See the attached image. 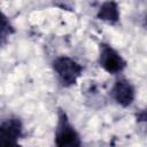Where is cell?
Masks as SVG:
<instances>
[{"label":"cell","mask_w":147,"mask_h":147,"mask_svg":"<svg viewBox=\"0 0 147 147\" xmlns=\"http://www.w3.org/2000/svg\"><path fill=\"white\" fill-rule=\"evenodd\" d=\"M53 69L60 83L65 87L76 84L77 79L80 77L83 71L82 65L68 56L57 57L53 62Z\"/></svg>","instance_id":"1"},{"label":"cell","mask_w":147,"mask_h":147,"mask_svg":"<svg viewBox=\"0 0 147 147\" xmlns=\"http://www.w3.org/2000/svg\"><path fill=\"white\" fill-rule=\"evenodd\" d=\"M55 144L60 147H76L80 145L79 136L63 110L59 111V121L55 130Z\"/></svg>","instance_id":"2"},{"label":"cell","mask_w":147,"mask_h":147,"mask_svg":"<svg viewBox=\"0 0 147 147\" xmlns=\"http://www.w3.org/2000/svg\"><path fill=\"white\" fill-rule=\"evenodd\" d=\"M99 63L109 74L121 72L126 65V62L124 61V59L111 46L107 44L100 45Z\"/></svg>","instance_id":"3"},{"label":"cell","mask_w":147,"mask_h":147,"mask_svg":"<svg viewBox=\"0 0 147 147\" xmlns=\"http://www.w3.org/2000/svg\"><path fill=\"white\" fill-rule=\"evenodd\" d=\"M23 125L20 118L10 117L2 121L0 125V138L3 145H16L22 137Z\"/></svg>","instance_id":"4"},{"label":"cell","mask_w":147,"mask_h":147,"mask_svg":"<svg viewBox=\"0 0 147 147\" xmlns=\"http://www.w3.org/2000/svg\"><path fill=\"white\" fill-rule=\"evenodd\" d=\"M111 95L119 106L129 107L134 100V88L129 80L118 79L111 88Z\"/></svg>","instance_id":"5"},{"label":"cell","mask_w":147,"mask_h":147,"mask_svg":"<svg viewBox=\"0 0 147 147\" xmlns=\"http://www.w3.org/2000/svg\"><path fill=\"white\" fill-rule=\"evenodd\" d=\"M98 18L109 24H115L119 20V9L115 1L108 0L103 2L98 11Z\"/></svg>","instance_id":"6"},{"label":"cell","mask_w":147,"mask_h":147,"mask_svg":"<svg viewBox=\"0 0 147 147\" xmlns=\"http://www.w3.org/2000/svg\"><path fill=\"white\" fill-rule=\"evenodd\" d=\"M13 32V29L9 24V22L7 21V18L3 16L2 17V28H1V39H2V42L5 41V39Z\"/></svg>","instance_id":"7"},{"label":"cell","mask_w":147,"mask_h":147,"mask_svg":"<svg viewBox=\"0 0 147 147\" xmlns=\"http://www.w3.org/2000/svg\"><path fill=\"white\" fill-rule=\"evenodd\" d=\"M137 119H138L139 122H146V123H147V109L140 111L139 115L137 116Z\"/></svg>","instance_id":"8"},{"label":"cell","mask_w":147,"mask_h":147,"mask_svg":"<svg viewBox=\"0 0 147 147\" xmlns=\"http://www.w3.org/2000/svg\"><path fill=\"white\" fill-rule=\"evenodd\" d=\"M145 25L147 26V16H146V18H145Z\"/></svg>","instance_id":"9"}]
</instances>
